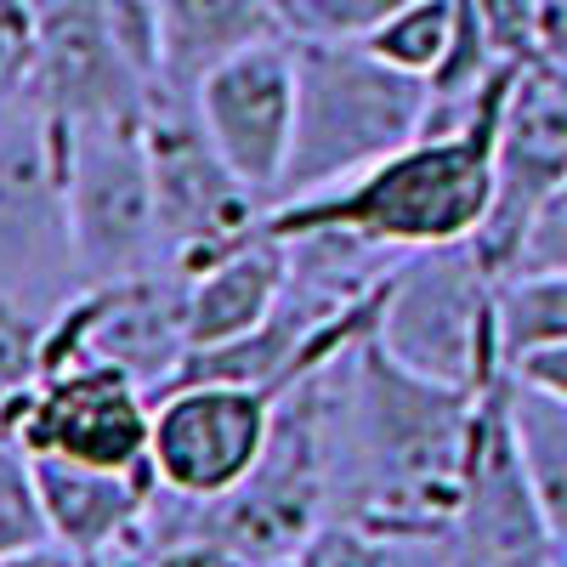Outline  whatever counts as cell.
<instances>
[{
  "instance_id": "obj_14",
  "label": "cell",
  "mask_w": 567,
  "mask_h": 567,
  "mask_svg": "<svg viewBox=\"0 0 567 567\" xmlns=\"http://www.w3.org/2000/svg\"><path fill=\"white\" fill-rule=\"evenodd\" d=\"M40 12V52L34 91L58 120L85 114H142L154 85L136 74L125 45L114 40L103 0H34Z\"/></svg>"
},
{
  "instance_id": "obj_28",
  "label": "cell",
  "mask_w": 567,
  "mask_h": 567,
  "mask_svg": "<svg viewBox=\"0 0 567 567\" xmlns=\"http://www.w3.org/2000/svg\"><path fill=\"white\" fill-rule=\"evenodd\" d=\"M386 567H460L454 534H386Z\"/></svg>"
},
{
  "instance_id": "obj_30",
  "label": "cell",
  "mask_w": 567,
  "mask_h": 567,
  "mask_svg": "<svg viewBox=\"0 0 567 567\" xmlns=\"http://www.w3.org/2000/svg\"><path fill=\"white\" fill-rule=\"evenodd\" d=\"M0 567H91L80 550H69L63 539H40V545H23L12 556H0Z\"/></svg>"
},
{
  "instance_id": "obj_15",
  "label": "cell",
  "mask_w": 567,
  "mask_h": 567,
  "mask_svg": "<svg viewBox=\"0 0 567 567\" xmlns=\"http://www.w3.org/2000/svg\"><path fill=\"white\" fill-rule=\"evenodd\" d=\"M34 494L45 511V534L80 550L85 561H97V556L142 539L154 477L74 465V460H34Z\"/></svg>"
},
{
  "instance_id": "obj_17",
  "label": "cell",
  "mask_w": 567,
  "mask_h": 567,
  "mask_svg": "<svg viewBox=\"0 0 567 567\" xmlns=\"http://www.w3.org/2000/svg\"><path fill=\"white\" fill-rule=\"evenodd\" d=\"M290 34L284 0H165V74L159 91L194 97L199 80L256 40Z\"/></svg>"
},
{
  "instance_id": "obj_24",
  "label": "cell",
  "mask_w": 567,
  "mask_h": 567,
  "mask_svg": "<svg viewBox=\"0 0 567 567\" xmlns=\"http://www.w3.org/2000/svg\"><path fill=\"white\" fill-rule=\"evenodd\" d=\"M34 52H40L34 0H0V103L34 91Z\"/></svg>"
},
{
  "instance_id": "obj_20",
  "label": "cell",
  "mask_w": 567,
  "mask_h": 567,
  "mask_svg": "<svg viewBox=\"0 0 567 567\" xmlns=\"http://www.w3.org/2000/svg\"><path fill=\"white\" fill-rule=\"evenodd\" d=\"M449 40H454V0H409L403 12H392L381 29L363 34V45L381 63H392V69L425 80V85L443 69Z\"/></svg>"
},
{
  "instance_id": "obj_4",
  "label": "cell",
  "mask_w": 567,
  "mask_h": 567,
  "mask_svg": "<svg viewBox=\"0 0 567 567\" xmlns=\"http://www.w3.org/2000/svg\"><path fill=\"white\" fill-rule=\"evenodd\" d=\"M85 290L69 221V125L40 91L0 103V296L52 318Z\"/></svg>"
},
{
  "instance_id": "obj_1",
  "label": "cell",
  "mask_w": 567,
  "mask_h": 567,
  "mask_svg": "<svg viewBox=\"0 0 567 567\" xmlns=\"http://www.w3.org/2000/svg\"><path fill=\"white\" fill-rule=\"evenodd\" d=\"M329 516L369 534H454L477 392L398 363L374 329L318 369Z\"/></svg>"
},
{
  "instance_id": "obj_33",
  "label": "cell",
  "mask_w": 567,
  "mask_h": 567,
  "mask_svg": "<svg viewBox=\"0 0 567 567\" xmlns=\"http://www.w3.org/2000/svg\"><path fill=\"white\" fill-rule=\"evenodd\" d=\"M460 567H483V561H465V556H460Z\"/></svg>"
},
{
  "instance_id": "obj_29",
  "label": "cell",
  "mask_w": 567,
  "mask_h": 567,
  "mask_svg": "<svg viewBox=\"0 0 567 567\" xmlns=\"http://www.w3.org/2000/svg\"><path fill=\"white\" fill-rule=\"evenodd\" d=\"M511 374L567 403V347H539V352H528V358H516Z\"/></svg>"
},
{
  "instance_id": "obj_7",
  "label": "cell",
  "mask_w": 567,
  "mask_h": 567,
  "mask_svg": "<svg viewBox=\"0 0 567 567\" xmlns=\"http://www.w3.org/2000/svg\"><path fill=\"white\" fill-rule=\"evenodd\" d=\"M148 114V109H142ZM142 114H85L69 125V221L85 284L171 267Z\"/></svg>"
},
{
  "instance_id": "obj_16",
  "label": "cell",
  "mask_w": 567,
  "mask_h": 567,
  "mask_svg": "<svg viewBox=\"0 0 567 567\" xmlns=\"http://www.w3.org/2000/svg\"><path fill=\"white\" fill-rule=\"evenodd\" d=\"M290 290V245L284 233L261 227L250 245L227 250L205 272L187 278V323H194V352L239 341L284 301Z\"/></svg>"
},
{
  "instance_id": "obj_8",
  "label": "cell",
  "mask_w": 567,
  "mask_h": 567,
  "mask_svg": "<svg viewBox=\"0 0 567 567\" xmlns=\"http://www.w3.org/2000/svg\"><path fill=\"white\" fill-rule=\"evenodd\" d=\"M187 352H194L187 272L154 267L114 284H85L63 312L45 318L40 374L69 369V363H114L159 398L182 374Z\"/></svg>"
},
{
  "instance_id": "obj_3",
  "label": "cell",
  "mask_w": 567,
  "mask_h": 567,
  "mask_svg": "<svg viewBox=\"0 0 567 567\" xmlns=\"http://www.w3.org/2000/svg\"><path fill=\"white\" fill-rule=\"evenodd\" d=\"M296 74L301 109L278 205L381 165L403 142H414L432 114V85L381 63L363 40L296 34Z\"/></svg>"
},
{
  "instance_id": "obj_9",
  "label": "cell",
  "mask_w": 567,
  "mask_h": 567,
  "mask_svg": "<svg viewBox=\"0 0 567 567\" xmlns=\"http://www.w3.org/2000/svg\"><path fill=\"white\" fill-rule=\"evenodd\" d=\"M29 460H74L154 477V392L114 363L52 369L0 414Z\"/></svg>"
},
{
  "instance_id": "obj_6",
  "label": "cell",
  "mask_w": 567,
  "mask_h": 567,
  "mask_svg": "<svg viewBox=\"0 0 567 567\" xmlns=\"http://www.w3.org/2000/svg\"><path fill=\"white\" fill-rule=\"evenodd\" d=\"M148 165H154V199H159V239L165 261L176 272H205L227 250L250 245L267 227V199L227 165V154L210 142L194 97L182 91H154L148 114Z\"/></svg>"
},
{
  "instance_id": "obj_11",
  "label": "cell",
  "mask_w": 567,
  "mask_h": 567,
  "mask_svg": "<svg viewBox=\"0 0 567 567\" xmlns=\"http://www.w3.org/2000/svg\"><path fill=\"white\" fill-rule=\"evenodd\" d=\"M454 539H460L465 561H483V567H545L556 556V534L539 511L528 460H523V437H516L511 369H499L477 392Z\"/></svg>"
},
{
  "instance_id": "obj_32",
  "label": "cell",
  "mask_w": 567,
  "mask_h": 567,
  "mask_svg": "<svg viewBox=\"0 0 567 567\" xmlns=\"http://www.w3.org/2000/svg\"><path fill=\"white\" fill-rule=\"evenodd\" d=\"M545 567H567V550H556V556H550V561H545Z\"/></svg>"
},
{
  "instance_id": "obj_19",
  "label": "cell",
  "mask_w": 567,
  "mask_h": 567,
  "mask_svg": "<svg viewBox=\"0 0 567 567\" xmlns=\"http://www.w3.org/2000/svg\"><path fill=\"white\" fill-rule=\"evenodd\" d=\"M539 347H567V272H505L499 278L505 369Z\"/></svg>"
},
{
  "instance_id": "obj_23",
  "label": "cell",
  "mask_w": 567,
  "mask_h": 567,
  "mask_svg": "<svg viewBox=\"0 0 567 567\" xmlns=\"http://www.w3.org/2000/svg\"><path fill=\"white\" fill-rule=\"evenodd\" d=\"M40 347H45V318L0 296V414L40 381Z\"/></svg>"
},
{
  "instance_id": "obj_27",
  "label": "cell",
  "mask_w": 567,
  "mask_h": 567,
  "mask_svg": "<svg viewBox=\"0 0 567 567\" xmlns=\"http://www.w3.org/2000/svg\"><path fill=\"white\" fill-rule=\"evenodd\" d=\"M301 550L307 567H386V534H369L358 523H341V516H329Z\"/></svg>"
},
{
  "instance_id": "obj_25",
  "label": "cell",
  "mask_w": 567,
  "mask_h": 567,
  "mask_svg": "<svg viewBox=\"0 0 567 567\" xmlns=\"http://www.w3.org/2000/svg\"><path fill=\"white\" fill-rule=\"evenodd\" d=\"M511 272H567V176L550 187L545 205L534 210V221L523 227Z\"/></svg>"
},
{
  "instance_id": "obj_12",
  "label": "cell",
  "mask_w": 567,
  "mask_h": 567,
  "mask_svg": "<svg viewBox=\"0 0 567 567\" xmlns=\"http://www.w3.org/2000/svg\"><path fill=\"white\" fill-rule=\"evenodd\" d=\"M567 176V63L539 52L516 63L505 109H499V148H494V210L477 233V250L494 272H511L523 227L545 205V194Z\"/></svg>"
},
{
  "instance_id": "obj_10",
  "label": "cell",
  "mask_w": 567,
  "mask_h": 567,
  "mask_svg": "<svg viewBox=\"0 0 567 567\" xmlns=\"http://www.w3.org/2000/svg\"><path fill=\"white\" fill-rule=\"evenodd\" d=\"M278 392L239 381H176L154 398V483L194 505L233 494L261 465Z\"/></svg>"
},
{
  "instance_id": "obj_26",
  "label": "cell",
  "mask_w": 567,
  "mask_h": 567,
  "mask_svg": "<svg viewBox=\"0 0 567 567\" xmlns=\"http://www.w3.org/2000/svg\"><path fill=\"white\" fill-rule=\"evenodd\" d=\"M477 12L494 34V52L505 63H528L545 52V12L550 0H477Z\"/></svg>"
},
{
  "instance_id": "obj_18",
  "label": "cell",
  "mask_w": 567,
  "mask_h": 567,
  "mask_svg": "<svg viewBox=\"0 0 567 567\" xmlns=\"http://www.w3.org/2000/svg\"><path fill=\"white\" fill-rule=\"evenodd\" d=\"M511 414H516V437H523L539 511L556 534V550H567V403L511 374Z\"/></svg>"
},
{
  "instance_id": "obj_13",
  "label": "cell",
  "mask_w": 567,
  "mask_h": 567,
  "mask_svg": "<svg viewBox=\"0 0 567 567\" xmlns=\"http://www.w3.org/2000/svg\"><path fill=\"white\" fill-rule=\"evenodd\" d=\"M194 109L210 142L227 154L267 205L284 194V171L296 148V109H301V74H296V34L256 40L250 52L210 69L194 91Z\"/></svg>"
},
{
  "instance_id": "obj_21",
  "label": "cell",
  "mask_w": 567,
  "mask_h": 567,
  "mask_svg": "<svg viewBox=\"0 0 567 567\" xmlns=\"http://www.w3.org/2000/svg\"><path fill=\"white\" fill-rule=\"evenodd\" d=\"M40 539H52V534H45V511L34 494V460L0 432V556L40 545Z\"/></svg>"
},
{
  "instance_id": "obj_2",
  "label": "cell",
  "mask_w": 567,
  "mask_h": 567,
  "mask_svg": "<svg viewBox=\"0 0 567 567\" xmlns=\"http://www.w3.org/2000/svg\"><path fill=\"white\" fill-rule=\"evenodd\" d=\"M516 63L488 85L477 114L449 125V131H420L398 154L369 165L336 187L284 199L267 210L272 233H301V227H352L374 245L392 250H432L477 239L488 210H494V148H499V109L511 91Z\"/></svg>"
},
{
  "instance_id": "obj_5",
  "label": "cell",
  "mask_w": 567,
  "mask_h": 567,
  "mask_svg": "<svg viewBox=\"0 0 567 567\" xmlns=\"http://www.w3.org/2000/svg\"><path fill=\"white\" fill-rule=\"evenodd\" d=\"M374 341L398 363L449 386H471L505 369L499 352V272L477 250V239L409 250L386 278Z\"/></svg>"
},
{
  "instance_id": "obj_22",
  "label": "cell",
  "mask_w": 567,
  "mask_h": 567,
  "mask_svg": "<svg viewBox=\"0 0 567 567\" xmlns=\"http://www.w3.org/2000/svg\"><path fill=\"white\" fill-rule=\"evenodd\" d=\"M403 7L409 0H284V23L312 40H363Z\"/></svg>"
},
{
  "instance_id": "obj_31",
  "label": "cell",
  "mask_w": 567,
  "mask_h": 567,
  "mask_svg": "<svg viewBox=\"0 0 567 567\" xmlns=\"http://www.w3.org/2000/svg\"><path fill=\"white\" fill-rule=\"evenodd\" d=\"M250 567H307V550H290V556H267V561H250Z\"/></svg>"
}]
</instances>
